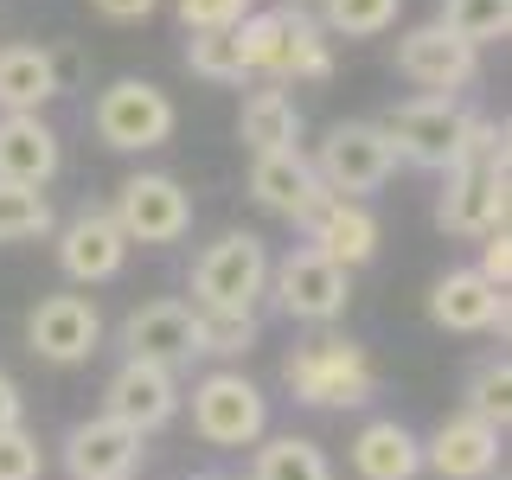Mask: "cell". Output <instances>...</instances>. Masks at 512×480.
<instances>
[{"label":"cell","instance_id":"obj_1","mask_svg":"<svg viewBox=\"0 0 512 480\" xmlns=\"http://www.w3.org/2000/svg\"><path fill=\"white\" fill-rule=\"evenodd\" d=\"M237 45H244V64L250 77H263V84H320V77H333V52H327V32L301 0H288V7H263L250 13L244 26H237Z\"/></svg>","mask_w":512,"mask_h":480},{"label":"cell","instance_id":"obj_2","mask_svg":"<svg viewBox=\"0 0 512 480\" xmlns=\"http://www.w3.org/2000/svg\"><path fill=\"white\" fill-rule=\"evenodd\" d=\"M474 122H480V109L455 103V96H416V103H397L391 116L378 122V135L391 141L397 160L448 173V167H461V154H468Z\"/></svg>","mask_w":512,"mask_h":480},{"label":"cell","instance_id":"obj_3","mask_svg":"<svg viewBox=\"0 0 512 480\" xmlns=\"http://www.w3.org/2000/svg\"><path fill=\"white\" fill-rule=\"evenodd\" d=\"M282 378L295 391V404H314V410H359L378 397V365L365 359V346L333 340V333L288 352Z\"/></svg>","mask_w":512,"mask_h":480},{"label":"cell","instance_id":"obj_4","mask_svg":"<svg viewBox=\"0 0 512 480\" xmlns=\"http://www.w3.org/2000/svg\"><path fill=\"white\" fill-rule=\"evenodd\" d=\"M263 295H269V250L256 231H224L218 244L199 250V263H192V308L250 314Z\"/></svg>","mask_w":512,"mask_h":480},{"label":"cell","instance_id":"obj_5","mask_svg":"<svg viewBox=\"0 0 512 480\" xmlns=\"http://www.w3.org/2000/svg\"><path fill=\"white\" fill-rule=\"evenodd\" d=\"M192 429L212 448H256L269 436V397L244 372H212L192 384Z\"/></svg>","mask_w":512,"mask_h":480},{"label":"cell","instance_id":"obj_6","mask_svg":"<svg viewBox=\"0 0 512 480\" xmlns=\"http://www.w3.org/2000/svg\"><path fill=\"white\" fill-rule=\"evenodd\" d=\"M96 135H103V148H122V154H148L160 148V141L173 135V96L148 84V77H122V84H109L103 96H96L90 109Z\"/></svg>","mask_w":512,"mask_h":480},{"label":"cell","instance_id":"obj_7","mask_svg":"<svg viewBox=\"0 0 512 480\" xmlns=\"http://www.w3.org/2000/svg\"><path fill=\"white\" fill-rule=\"evenodd\" d=\"M269 295H276V308L288 320H301V327H333L352 301V282H346L340 263H327V256H314L301 244V250H288L282 263H269Z\"/></svg>","mask_w":512,"mask_h":480},{"label":"cell","instance_id":"obj_8","mask_svg":"<svg viewBox=\"0 0 512 480\" xmlns=\"http://www.w3.org/2000/svg\"><path fill=\"white\" fill-rule=\"evenodd\" d=\"M308 167L333 199H365V192H378L397 173V154H391V141L378 135V122H340L320 141V154Z\"/></svg>","mask_w":512,"mask_h":480},{"label":"cell","instance_id":"obj_9","mask_svg":"<svg viewBox=\"0 0 512 480\" xmlns=\"http://www.w3.org/2000/svg\"><path fill=\"white\" fill-rule=\"evenodd\" d=\"M506 160H461L448 167V186H442V205H436V224L455 237H487V231H506V205H512V186H506Z\"/></svg>","mask_w":512,"mask_h":480},{"label":"cell","instance_id":"obj_10","mask_svg":"<svg viewBox=\"0 0 512 480\" xmlns=\"http://www.w3.org/2000/svg\"><path fill=\"white\" fill-rule=\"evenodd\" d=\"M109 218L122 224L128 244H180L192 231V199L173 173H135V180H122Z\"/></svg>","mask_w":512,"mask_h":480},{"label":"cell","instance_id":"obj_11","mask_svg":"<svg viewBox=\"0 0 512 480\" xmlns=\"http://www.w3.org/2000/svg\"><path fill=\"white\" fill-rule=\"evenodd\" d=\"M122 359L160 365V372L180 378L192 359H199V314L186 301H148L122 320Z\"/></svg>","mask_w":512,"mask_h":480},{"label":"cell","instance_id":"obj_12","mask_svg":"<svg viewBox=\"0 0 512 480\" xmlns=\"http://www.w3.org/2000/svg\"><path fill=\"white\" fill-rule=\"evenodd\" d=\"M397 71L429 96H455V90H468L480 77V52L429 20V26H410L404 39H397Z\"/></svg>","mask_w":512,"mask_h":480},{"label":"cell","instance_id":"obj_13","mask_svg":"<svg viewBox=\"0 0 512 480\" xmlns=\"http://www.w3.org/2000/svg\"><path fill=\"white\" fill-rule=\"evenodd\" d=\"M103 416L128 423L135 436H154L180 416V378L160 372V365H141V359H122L103 384Z\"/></svg>","mask_w":512,"mask_h":480},{"label":"cell","instance_id":"obj_14","mask_svg":"<svg viewBox=\"0 0 512 480\" xmlns=\"http://www.w3.org/2000/svg\"><path fill=\"white\" fill-rule=\"evenodd\" d=\"M26 340L52 365H84L90 352L103 346V314H96L90 295H45L39 308L26 314Z\"/></svg>","mask_w":512,"mask_h":480},{"label":"cell","instance_id":"obj_15","mask_svg":"<svg viewBox=\"0 0 512 480\" xmlns=\"http://www.w3.org/2000/svg\"><path fill=\"white\" fill-rule=\"evenodd\" d=\"M295 231L308 237L314 256L340 263L346 276H352L359 263H372V256H378V218H372V205H365V199H333V192H327V199H320L314 212L295 224Z\"/></svg>","mask_w":512,"mask_h":480},{"label":"cell","instance_id":"obj_16","mask_svg":"<svg viewBox=\"0 0 512 480\" xmlns=\"http://www.w3.org/2000/svg\"><path fill=\"white\" fill-rule=\"evenodd\" d=\"M122 263H128V237H122V224L103 212V205H84L71 224L58 231V269L71 282H116L122 276Z\"/></svg>","mask_w":512,"mask_h":480},{"label":"cell","instance_id":"obj_17","mask_svg":"<svg viewBox=\"0 0 512 480\" xmlns=\"http://www.w3.org/2000/svg\"><path fill=\"white\" fill-rule=\"evenodd\" d=\"M141 442L148 436H135L116 416H84V423H71V436H64V474L71 480H135Z\"/></svg>","mask_w":512,"mask_h":480},{"label":"cell","instance_id":"obj_18","mask_svg":"<svg viewBox=\"0 0 512 480\" xmlns=\"http://www.w3.org/2000/svg\"><path fill=\"white\" fill-rule=\"evenodd\" d=\"M423 468L442 480H493L500 474V429H487L480 416H448L436 436L423 442Z\"/></svg>","mask_w":512,"mask_h":480},{"label":"cell","instance_id":"obj_19","mask_svg":"<svg viewBox=\"0 0 512 480\" xmlns=\"http://www.w3.org/2000/svg\"><path fill=\"white\" fill-rule=\"evenodd\" d=\"M250 199L263 205V212L301 224L320 199H327V186L314 180V167H308L301 148H282V154H256L250 160Z\"/></svg>","mask_w":512,"mask_h":480},{"label":"cell","instance_id":"obj_20","mask_svg":"<svg viewBox=\"0 0 512 480\" xmlns=\"http://www.w3.org/2000/svg\"><path fill=\"white\" fill-rule=\"evenodd\" d=\"M429 320L448 333H506V288H493L480 269H448L429 288Z\"/></svg>","mask_w":512,"mask_h":480},{"label":"cell","instance_id":"obj_21","mask_svg":"<svg viewBox=\"0 0 512 480\" xmlns=\"http://www.w3.org/2000/svg\"><path fill=\"white\" fill-rule=\"evenodd\" d=\"M64 167V148L52 135V122L45 116H0V180L13 186H39Z\"/></svg>","mask_w":512,"mask_h":480},{"label":"cell","instance_id":"obj_22","mask_svg":"<svg viewBox=\"0 0 512 480\" xmlns=\"http://www.w3.org/2000/svg\"><path fill=\"white\" fill-rule=\"evenodd\" d=\"M352 474L359 480H416L423 474V436L397 416H378L352 436Z\"/></svg>","mask_w":512,"mask_h":480},{"label":"cell","instance_id":"obj_23","mask_svg":"<svg viewBox=\"0 0 512 480\" xmlns=\"http://www.w3.org/2000/svg\"><path fill=\"white\" fill-rule=\"evenodd\" d=\"M237 141H244L250 154H282L301 141V109L295 96L282 84H256L244 96V109H237Z\"/></svg>","mask_w":512,"mask_h":480},{"label":"cell","instance_id":"obj_24","mask_svg":"<svg viewBox=\"0 0 512 480\" xmlns=\"http://www.w3.org/2000/svg\"><path fill=\"white\" fill-rule=\"evenodd\" d=\"M58 96L45 45H0V116H39Z\"/></svg>","mask_w":512,"mask_h":480},{"label":"cell","instance_id":"obj_25","mask_svg":"<svg viewBox=\"0 0 512 480\" xmlns=\"http://www.w3.org/2000/svg\"><path fill=\"white\" fill-rule=\"evenodd\" d=\"M250 480H333V461L308 436H269V442H256Z\"/></svg>","mask_w":512,"mask_h":480},{"label":"cell","instance_id":"obj_26","mask_svg":"<svg viewBox=\"0 0 512 480\" xmlns=\"http://www.w3.org/2000/svg\"><path fill=\"white\" fill-rule=\"evenodd\" d=\"M436 26L442 32H455L461 45H493V39H506L512 32V0H442V13H436Z\"/></svg>","mask_w":512,"mask_h":480},{"label":"cell","instance_id":"obj_27","mask_svg":"<svg viewBox=\"0 0 512 480\" xmlns=\"http://www.w3.org/2000/svg\"><path fill=\"white\" fill-rule=\"evenodd\" d=\"M468 416H480L487 429H500L506 436V423H512V365L493 352V359H480L474 372H468Z\"/></svg>","mask_w":512,"mask_h":480},{"label":"cell","instance_id":"obj_28","mask_svg":"<svg viewBox=\"0 0 512 480\" xmlns=\"http://www.w3.org/2000/svg\"><path fill=\"white\" fill-rule=\"evenodd\" d=\"M404 0H320V32L333 39H378L384 26H397Z\"/></svg>","mask_w":512,"mask_h":480},{"label":"cell","instance_id":"obj_29","mask_svg":"<svg viewBox=\"0 0 512 480\" xmlns=\"http://www.w3.org/2000/svg\"><path fill=\"white\" fill-rule=\"evenodd\" d=\"M186 64H192V77H205V84H244V77H250L244 45H237V26L231 32H192V39H186Z\"/></svg>","mask_w":512,"mask_h":480},{"label":"cell","instance_id":"obj_30","mask_svg":"<svg viewBox=\"0 0 512 480\" xmlns=\"http://www.w3.org/2000/svg\"><path fill=\"white\" fill-rule=\"evenodd\" d=\"M45 231H52V199L39 186L0 180V244H32Z\"/></svg>","mask_w":512,"mask_h":480},{"label":"cell","instance_id":"obj_31","mask_svg":"<svg viewBox=\"0 0 512 480\" xmlns=\"http://www.w3.org/2000/svg\"><path fill=\"white\" fill-rule=\"evenodd\" d=\"M192 314H199V359H244L256 346V314H218V308Z\"/></svg>","mask_w":512,"mask_h":480},{"label":"cell","instance_id":"obj_32","mask_svg":"<svg viewBox=\"0 0 512 480\" xmlns=\"http://www.w3.org/2000/svg\"><path fill=\"white\" fill-rule=\"evenodd\" d=\"M186 32H231L256 13V0H173Z\"/></svg>","mask_w":512,"mask_h":480},{"label":"cell","instance_id":"obj_33","mask_svg":"<svg viewBox=\"0 0 512 480\" xmlns=\"http://www.w3.org/2000/svg\"><path fill=\"white\" fill-rule=\"evenodd\" d=\"M39 474H45L39 436H26V423L20 429H0V480H39Z\"/></svg>","mask_w":512,"mask_h":480},{"label":"cell","instance_id":"obj_34","mask_svg":"<svg viewBox=\"0 0 512 480\" xmlns=\"http://www.w3.org/2000/svg\"><path fill=\"white\" fill-rule=\"evenodd\" d=\"M480 276H487L493 288H506V276H512V237L506 231H487V237H480Z\"/></svg>","mask_w":512,"mask_h":480},{"label":"cell","instance_id":"obj_35","mask_svg":"<svg viewBox=\"0 0 512 480\" xmlns=\"http://www.w3.org/2000/svg\"><path fill=\"white\" fill-rule=\"evenodd\" d=\"M154 7H160V0H90V13H103V20H116V26H128V20H148Z\"/></svg>","mask_w":512,"mask_h":480},{"label":"cell","instance_id":"obj_36","mask_svg":"<svg viewBox=\"0 0 512 480\" xmlns=\"http://www.w3.org/2000/svg\"><path fill=\"white\" fill-rule=\"evenodd\" d=\"M77 77H84L77 45H52V84H58V90H77Z\"/></svg>","mask_w":512,"mask_h":480},{"label":"cell","instance_id":"obj_37","mask_svg":"<svg viewBox=\"0 0 512 480\" xmlns=\"http://www.w3.org/2000/svg\"><path fill=\"white\" fill-rule=\"evenodd\" d=\"M20 423H26V397H20V384L0 372V429H20Z\"/></svg>","mask_w":512,"mask_h":480},{"label":"cell","instance_id":"obj_38","mask_svg":"<svg viewBox=\"0 0 512 480\" xmlns=\"http://www.w3.org/2000/svg\"><path fill=\"white\" fill-rule=\"evenodd\" d=\"M192 480H231V474H192Z\"/></svg>","mask_w":512,"mask_h":480}]
</instances>
